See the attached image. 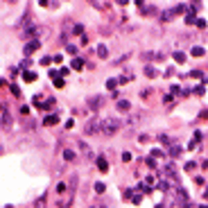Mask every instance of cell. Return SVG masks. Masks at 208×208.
I'll list each match as a JSON object with an SVG mask.
<instances>
[{
	"label": "cell",
	"mask_w": 208,
	"mask_h": 208,
	"mask_svg": "<svg viewBox=\"0 0 208 208\" xmlns=\"http://www.w3.org/2000/svg\"><path fill=\"white\" fill-rule=\"evenodd\" d=\"M118 129H120V120H116V118H104L102 120V133L104 136H113V133H118Z\"/></svg>",
	"instance_id": "1"
},
{
	"label": "cell",
	"mask_w": 208,
	"mask_h": 208,
	"mask_svg": "<svg viewBox=\"0 0 208 208\" xmlns=\"http://www.w3.org/2000/svg\"><path fill=\"white\" fill-rule=\"evenodd\" d=\"M174 199H177V204H181V206L192 208V206L188 204V195H186V190H183V188H177V190H174Z\"/></svg>",
	"instance_id": "2"
},
{
	"label": "cell",
	"mask_w": 208,
	"mask_h": 208,
	"mask_svg": "<svg viewBox=\"0 0 208 208\" xmlns=\"http://www.w3.org/2000/svg\"><path fill=\"white\" fill-rule=\"evenodd\" d=\"M84 131L86 133H102V122H97V120L88 122L86 127H84Z\"/></svg>",
	"instance_id": "3"
},
{
	"label": "cell",
	"mask_w": 208,
	"mask_h": 208,
	"mask_svg": "<svg viewBox=\"0 0 208 208\" xmlns=\"http://www.w3.org/2000/svg\"><path fill=\"white\" fill-rule=\"evenodd\" d=\"M39 48H41V43H39V41H30V43H27V45H25V54H32V52H34V50H39Z\"/></svg>",
	"instance_id": "4"
},
{
	"label": "cell",
	"mask_w": 208,
	"mask_h": 208,
	"mask_svg": "<svg viewBox=\"0 0 208 208\" xmlns=\"http://www.w3.org/2000/svg\"><path fill=\"white\" fill-rule=\"evenodd\" d=\"M116 107H118V111H122V113H127L129 109H131V104H129L127 100H118V104H116Z\"/></svg>",
	"instance_id": "5"
},
{
	"label": "cell",
	"mask_w": 208,
	"mask_h": 208,
	"mask_svg": "<svg viewBox=\"0 0 208 208\" xmlns=\"http://www.w3.org/2000/svg\"><path fill=\"white\" fill-rule=\"evenodd\" d=\"M88 104H91V109H100L102 104H104V97H91Z\"/></svg>",
	"instance_id": "6"
},
{
	"label": "cell",
	"mask_w": 208,
	"mask_h": 208,
	"mask_svg": "<svg viewBox=\"0 0 208 208\" xmlns=\"http://www.w3.org/2000/svg\"><path fill=\"white\" fill-rule=\"evenodd\" d=\"M95 163H97V168H100V172H107L109 170V163H107V158H95Z\"/></svg>",
	"instance_id": "7"
},
{
	"label": "cell",
	"mask_w": 208,
	"mask_h": 208,
	"mask_svg": "<svg viewBox=\"0 0 208 208\" xmlns=\"http://www.w3.org/2000/svg\"><path fill=\"white\" fill-rule=\"evenodd\" d=\"M59 122V116H45L43 118V125H48V127H52V125H57Z\"/></svg>",
	"instance_id": "8"
},
{
	"label": "cell",
	"mask_w": 208,
	"mask_h": 208,
	"mask_svg": "<svg viewBox=\"0 0 208 208\" xmlns=\"http://www.w3.org/2000/svg\"><path fill=\"white\" fill-rule=\"evenodd\" d=\"M97 57H100V59H107V57H109L107 45H97Z\"/></svg>",
	"instance_id": "9"
},
{
	"label": "cell",
	"mask_w": 208,
	"mask_h": 208,
	"mask_svg": "<svg viewBox=\"0 0 208 208\" xmlns=\"http://www.w3.org/2000/svg\"><path fill=\"white\" fill-rule=\"evenodd\" d=\"M204 52H206V50H204V48H199V45H195L192 50H190V54H192V57H204Z\"/></svg>",
	"instance_id": "10"
},
{
	"label": "cell",
	"mask_w": 208,
	"mask_h": 208,
	"mask_svg": "<svg viewBox=\"0 0 208 208\" xmlns=\"http://www.w3.org/2000/svg\"><path fill=\"white\" fill-rule=\"evenodd\" d=\"M118 86H120V81H118V79H109V81H107V88H109V91H116Z\"/></svg>",
	"instance_id": "11"
},
{
	"label": "cell",
	"mask_w": 208,
	"mask_h": 208,
	"mask_svg": "<svg viewBox=\"0 0 208 208\" xmlns=\"http://www.w3.org/2000/svg\"><path fill=\"white\" fill-rule=\"evenodd\" d=\"M23 79H25V81H36V72H23Z\"/></svg>",
	"instance_id": "12"
},
{
	"label": "cell",
	"mask_w": 208,
	"mask_h": 208,
	"mask_svg": "<svg viewBox=\"0 0 208 208\" xmlns=\"http://www.w3.org/2000/svg\"><path fill=\"white\" fill-rule=\"evenodd\" d=\"M84 68V61L81 59H72V70H81Z\"/></svg>",
	"instance_id": "13"
},
{
	"label": "cell",
	"mask_w": 208,
	"mask_h": 208,
	"mask_svg": "<svg viewBox=\"0 0 208 208\" xmlns=\"http://www.w3.org/2000/svg\"><path fill=\"white\" fill-rule=\"evenodd\" d=\"M79 147H81V152H84V156H86V158H93V152L84 145V142H79Z\"/></svg>",
	"instance_id": "14"
},
{
	"label": "cell",
	"mask_w": 208,
	"mask_h": 208,
	"mask_svg": "<svg viewBox=\"0 0 208 208\" xmlns=\"http://www.w3.org/2000/svg\"><path fill=\"white\" fill-rule=\"evenodd\" d=\"M145 75H147V77H156L158 72H156V68H154V66H147V68H145Z\"/></svg>",
	"instance_id": "15"
},
{
	"label": "cell",
	"mask_w": 208,
	"mask_h": 208,
	"mask_svg": "<svg viewBox=\"0 0 208 208\" xmlns=\"http://www.w3.org/2000/svg\"><path fill=\"white\" fill-rule=\"evenodd\" d=\"M63 158H66V161H75V152H70V149H63Z\"/></svg>",
	"instance_id": "16"
},
{
	"label": "cell",
	"mask_w": 208,
	"mask_h": 208,
	"mask_svg": "<svg viewBox=\"0 0 208 208\" xmlns=\"http://www.w3.org/2000/svg\"><path fill=\"white\" fill-rule=\"evenodd\" d=\"M174 61H177V63H183V61H186V54H183V52H174Z\"/></svg>",
	"instance_id": "17"
},
{
	"label": "cell",
	"mask_w": 208,
	"mask_h": 208,
	"mask_svg": "<svg viewBox=\"0 0 208 208\" xmlns=\"http://www.w3.org/2000/svg\"><path fill=\"white\" fill-rule=\"evenodd\" d=\"M186 23H188V25H197V18H195V14H188V16H186Z\"/></svg>",
	"instance_id": "18"
},
{
	"label": "cell",
	"mask_w": 208,
	"mask_h": 208,
	"mask_svg": "<svg viewBox=\"0 0 208 208\" xmlns=\"http://www.w3.org/2000/svg\"><path fill=\"white\" fill-rule=\"evenodd\" d=\"M179 154H181V147L172 145V147H170V156H179Z\"/></svg>",
	"instance_id": "19"
},
{
	"label": "cell",
	"mask_w": 208,
	"mask_h": 208,
	"mask_svg": "<svg viewBox=\"0 0 208 208\" xmlns=\"http://www.w3.org/2000/svg\"><path fill=\"white\" fill-rule=\"evenodd\" d=\"M165 154L161 152V149H152V158H163Z\"/></svg>",
	"instance_id": "20"
},
{
	"label": "cell",
	"mask_w": 208,
	"mask_h": 208,
	"mask_svg": "<svg viewBox=\"0 0 208 208\" xmlns=\"http://www.w3.org/2000/svg\"><path fill=\"white\" fill-rule=\"evenodd\" d=\"M54 86H57V88H63V86H66V81L61 79V77H57V79H54Z\"/></svg>",
	"instance_id": "21"
},
{
	"label": "cell",
	"mask_w": 208,
	"mask_h": 208,
	"mask_svg": "<svg viewBox=\"0 0 208 208\" xmlns=\"http://www.w3.org/2000/svg\"><path fill=\"white\" fill-rule=\"evenodd\" d=\"M195 168H197V163H192V161L186 163V170H188V172H190V170H195Z\"/></svg>",
	"instance_id": "22"
},
{
	"label": "cell",
	"mask_w": 208,
	"mask_h": 208,
	"mask_svg": "<svg viewBox=\"0 0 208 208\" xmlns=\"http://www.w3.org/2000/svg\"><path fill=\"white\" fill-rule=\"evenodd\" d=\"M95 190H97V192H104L107 188H104V183H95Z\"/></svg>",
	"instance_id": "23"
},
{
	"label": "cell",
	"mask_w": 208,
	"mask_h": 208,
	"mask_svg": "<svg viewBox=\"0 0 208 208\" xmlns=\"http://www.w3.org/2000/svg\"><path fill=\"white\" fill-rule=\"evenodd\" d=\"M190 75H192V77H197V79H201V77H204V75H201V70H192Z\"/></svg>",
	"instance_id": "24"
},
{
	"label": "cell",
	"mask_w": 208,
	"mask_h": 208,
	"mask_svg": "<svg viewBox=\"0 0 208 208\" xmlns=\"http://www.w3.org/2000/svg\"><path fill=\"white\" fill-rule=\"evenodd\" d=\"M197 27H201V30H204V27H206V20L199 18V20H197Z\"/></svg>",
	"instance_id": "25"
},
{
	"label": "cell",
	"mask_w": 208,
	"mask_h": 208,
	"mask_svg": "<svg viewBox=\"0 0 208 208\" xmlns=\"http://www.w3.org/2000/svg\"><path fill=\"white\" fill-rule=\"evenodd\" d=\"M195 93H197V95H204V86H201V84H199V86L195 88Z\"/></svg>",
	"instance_id": "26"
},
{
	"label": "cell",
	"mask_w": 208,
	"mask_h": 208,
	"mask_svg": "<svg viewBox=\"0 0 208 208\" xmlns=\"http://www.w3.org/2000/svg\"><path fill=\"white\" fill-rule=\"evenodd\" d=\"M204 197H206V199H208V190H206V192H204Z\"/></svg>",
	"instance_id": "27"
},
{
	"label": "cell",
	"mask_w": 208,
	"mask_h": 208,
	"mask_svg": "<svg viewBox=\"0 0 208 208\" xmlns=\"http://www.w3.org/2000/svg\"><path fill=\"white\" fill-rule=\"evenodd\" d=\"M156 208H163V206H161V204H158V206H156Z\"/></svg>",
	"instance_id": "28"
},
{
	"label": "cell",
	"mask_w": 208,
	"mask_h": 208,
	"mask_svg": "<svg viewBox=\"0 0 208 208\" xmlns=\"http://www.w3.org/2000/svg\"><path fill=\"white\" fill-rule=\"evenodd\" d=\"M0 111H2V104H0Z\"/></svg>",
	"instance_id": "29"
}]
</instances>
